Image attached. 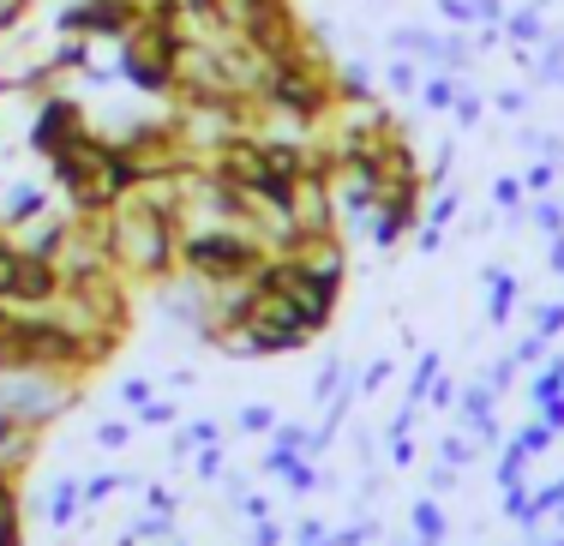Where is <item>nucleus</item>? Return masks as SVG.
I'll use <instances>...</instances> for the list:
<instances>
[{
	"instance_id": "0eeeda50",
	"label": "nucleus",
	"mask_w": 564,
	"mask_h": 546,
	"mask_svg": "<svg viewBox=\"0 0 564 546\" xmlns=\"http://www.w3.org/2000/svg\"><path fill=\"white\" fill-rule=\"evenodd\" d=\"M0 546H19V516H0Z\"/></svg>"
},
{
	"instance_id": "7ed1b4c3",
	"label": "nucleus",
	"mask_w": 564,
	"mask_h": 546,
	"mask_svg": "<svg viewBox=\"0 0 564 546\" xmlns=\"http://www.w3.org/2000/svg\"><path fill=\"white\" fill-rule=\"evenodd\" d=\"M139 12H144L139 0H78V7L61 12V31L66 36H85V43H90V36H115V43H120V36L139 24Z\"/></svg>"
},
{
	"instance_id": "39448f33",
	"label": "nucleus",
	"mask_w": 564,
	"mask_h": 546,
	"mask_svg": "<svg viewBox=\"0 0 564 546\" xmlns=\"http://www.w3.org/2000/svg\"><path fill=\"white\" fill-rule=\"evenodd\" d=\"M19 276H24V247L0 234V301L7 306H12V295H19Z\"/></svg>"
},
{
	"instance_id": "6e6552de",
	"label": "nucleus",
	"mask_w": 564,
	"mask_h": 546,
	"mask_svg": "<svg viewBox=\"0 0 564 546\" xmlns=\"http://www.w3.org/2000/svg\"><path fill=\"white\" fill-rule=\"evenodd\" d=\"M12 325V313H7V301H0V330H7Z\"/></svg>"
},
{
	"instance_id": "f257e3e1",
	"label": "nucleus",
	"mask_w": 564,
	"mask_h": 546,
	"mask_svg": "<svg viewBox=\"0 0 564 546\" xmlns=\"http://www.w3.org/2000/svg\"><path fill=\"white\" fill-rule=\"evenodd\" d=\"M109 252L127 276L163 283L174 264H181V210H169L151 193H127L109 210Z\"/></svg>"
},
{
	"instance_id": "f03ea898",
	"label": "nucleus",
	"mask_w": 564,
	"mask_h": 546,
	"mask_svg": "<svg viewBox=\"0 0 564 546\" xmlns=\"http://www.w3.org/2000/svg\"><path fill=\"white\" fill-rule=\"evenodd\" d=\"M264 252H271V247H264L247 222H186V229H181V264L205 288L247 283V276L264 264Z\"/></svg>"
},
{
	"instance_id": "20e7f679",
	"label": "nucleus",
	"mask_w": 564,
	"mask_h": 546,
	"mask_svg": "<svg viewBox=\"0 0 564 546\" xmlns=\"http://www.w3.org/2000/svg\"><path fill=\"white\" fill-rule=\"evenodd\" d=\"M85 132H90L85 109H78L73 97H43V102H36V114H31V151L55 156V151H66V144H78Z\"/></svg>"
},
{
	"instance_id": "423d86ee",
	"label": "nucleus",
	"mask_w": 564,
	"mask_h": 546,
	"mask_svg": "<svg viewBox=\"0 0 564 546\" xmlns=\"http://www.w3.org/2000/svg\"><path fill=\"white\" fill-rule=\"evenodd\" d=\"M240 426H247V433H264V426H271V408H247V415H240Z\"/></svg>"
}]
</instances>
